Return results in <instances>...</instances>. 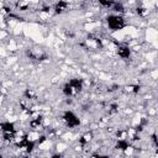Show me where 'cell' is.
I'll list each match as a JSON object with an SVG mask.
<instances>
[{"label": "cell", "mask_w": 158, "mask_h": 158, "mask_svg": "<svg viewBox=\"0 0 158 158\" xmlns=\"http://www.w3.org/2000/svg\"><path fill=\"white\" fill-rule=\"evenodd\" d=\"M40 138V133L37 131H31L29 135H27V141L29 142H35Z\"/></svg>", "instance_id": "1"}, {"label": "cell", "mask_w": 158, "mask_h": 158, "mask_svg": "<svg viewBox=\"0 0 158 158\" xmlns=\"http://www.w3.org/2000/svg\"><path fill=\"white\" fill-rule=\"evenodd\" d=\"M56 147H57V152H59V153H62L64 150H66V145H64V143H57V146H56Z\"/></svg>", "instance_id": "2"}]
</instances>
